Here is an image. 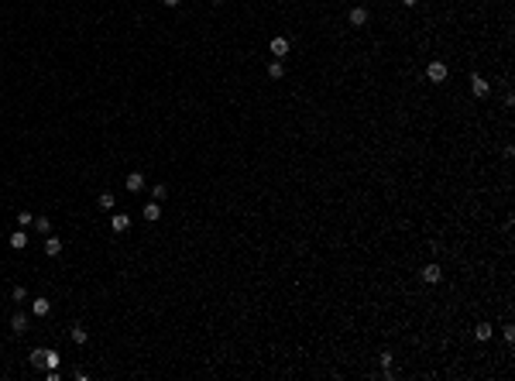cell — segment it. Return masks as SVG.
<instances>
[{
  "instance_id": "cell-1",
  "label": "cell",
  "mask_w": 515,
  "mask_h": 381,
  "mask_svg": "<svg viewBox=\"0 0 515 381\" xmlns=\"http://www.w3.org/2000/svg\"><path fill=\"white\" fill-rule=\"evenodd\" d=\"M446 76H450V69H446V62H440V58H433V62L426 66V79L429 82H446Z\"/></svg>"
},
{
  "instance_id": "cell-2",
  "label": "cell",
  "mask_w": 515,
  "mask_h": 381,
  "mask_svg": "<svg viewBox=\"0 0 515 381\" xmlns=\"http://www.w3.org/2000/svg\"><path fill=\"white\" fill-rule=\"evenodd\" d=\"M470 93H474L478 100H484V96L491 93V86H488V79H484L481 72H470Z\"/></svg>"
},
{
  "instance_id": "cell-3",
  "label": "cell",
  "mask_w": 515,
  "mask_h": 381,
  "mask_svg": "<svg viewBox=\"0 0 515 381\" xmlns=\"http://www.w3.org/2000/svg\"><path fill=\"white\" fill-rule=\"evenodd\" d=\"M347 21H351V28H364V24L371 21V14H367V7H361V4H357V7H351V11H347Z\"/></svg>"
},
{
  "instance_id": "cell-4",
  "label": "cell",
  "mask_w": 515,
  "mask_h": 381,
  "mask_svg": "<svg viewBox=\"0 0 515 381\" xmlns=\"http://www.w3.org/2000/svg\"><path fill=\"white\" fill-rule=\"evenodd\" d=\"M419 278H423L426 285H440V278H443V271H440V265H436V261H429V265H426L423 271H419Z\"/></svg>"
},
{
  "instance_id": "cell-5",
  "label": "cell",
  "mask_w": 515,
  "mask_h": 381,
  "mask_svg": "<svg viewBox=\"0 0 515 381\" xmlns=\"http://www.w3.org/2000/svg\"><path fill=\"white\" fill-rule=\"evenodd\" d=\"M268 48H272V55H275V58H285V55H289V48H292V41H289L285 35H275Z\"/></svg>"
},
{
  "instance_id": "cell-6",
  "label": "cell",
  "mask_w": 515,
  "mask_h": 381,
  "mask_svg": "<svg viewBox=\"0 0 515 381\" xmlns=\"http://www.w3.org/2000/svg\"><path fill=\"white\" fill-rule=\"evenodd\" d=\"M11 333L14 336L28 333V312H14V316H11Z\"/></svg>"
},
{
  "instance_id": "cell-7",
  "label": "cell",
  "mask_w": 515,
  "mask_h": 381,
  "mask_svg": "<svg viewBox=\"0 0 515 381\" xmlns=\"http://www.w3.org/2000/svg\"><path fill=\"white\" fill-rule=\"evenodd\" d=\"M124 185H127V193H145V175L141 172H131L124 179Z\"/></svg>"
},
{
  "instance_id": "cell-8",
  "label": "cell",
  "mask_w": 515,
  "mask_h": 381,
  "mask_svg": "<svg viewBox=\"0 0 515 381\" xmlns=\"http://www.w3.org/2000/svg\"><path fill=\"white\" fill-rule=\"evenodd\" d=\"M69 336H72V344H86V340H90V330H86V326H83V323H72V326H69Z\"/></svg>"
},
{
  "instance_id": "cell-9",
  "label": "cell",
  "mask_w": 515,
  "mask_h": 381,
  "mask_svg": "<svg viewBox=\"0 0 515 381\" xmlns=\"http://www.w3.org/2000/svg\"><path fill=\"white\" fill-rule=\"evenodd\" d=\"M127 227H131V217H127V213H114V217H110V230L114 234H124Z\"/></svg>"
},
{
  "instance_id": "cell-10",
  "label": "cell",
  "mask_w": 515,
  "mask_h": 381,
  "mask_svg": "<svg viewBox=\"0 0 515 381\" xmlns=\"http://www.w3.org/2000/svg\"><path fill=\"white\" fill-rule=\"evenodd\" d=\"M31 312L34 316H48V312H52V302H48L45 295H38V299H31Z\"/></svg>"
},
{
  "instance_id": "cell-11",
  "label": "cell",
  "mask_w": 515,
  "mask_h": 381,
  "mask_svg": "<svg viewBox=\"0 0 515 381\" xmlns=\"http://www.w3.org/2000/svg\"><path fill=\"white\" fill-rule=\"evenodd\" d=\"M45 254H48V258H58V254H62V241L52 237V234L45 237Z\"/></svg>"
},
{
  "instance_id": "cell-12",
  "label": "cell",
  "mask_w": 515,
  "mask_h": 381,
  "mask_svg": "<svg viewBox=\"0 0 515 381\" xmlns=\"http://www.w3.org/2000/svg\"><path fill=\"white\" fill-rule=\"evenodd\" d=\"M96 206H100V209H114L117 206V196H114V193H100V196H96Z\"/></svg>"
},
{
  "instance_id": "cell-13",
  "label": "cell",
  "mask_w": 515,
  "mask_h": 381,
  "mask_svg": "<svg viewBox=\"0 0 515 381\" xmlns=\"http://www.w3.org/2000/svg\"><path fill=\"white\" fill-rule=\"evenodd\" d=\"M268 76H272V79H282V76H285V66H282V58H272V62H268Z\"/></svg>"
},
{
  "instance_id": "cell-14",
  "label": "cell",
  "mask_w": 515,
  "mask_h": 381,
  "mask_svg": "<svg viewBox=\"0 0 515 381\" xmlns=\"http://www.w3.org/2000/svg\"><path fill=\"white\" fill-rule=\"evenodd\" d=\"M491 333H495L491 323H478L474 326V336H478V340H491Z\"/></svg>"
},
{
  "instance_id": "cell-15",
  "label": "cell",
  "mask_w": 515,
  "mask_h": 381,
  "mask_svg": "<svg viewBox=\"0 0 515 381\" xmlns=\"http://www.w3.org/2000/svg\"><path fill=\"white\" fill-rule=\"evenodd\" d=\"M11 247H14V251L28 247V234H24V230H14V234H11Z\"/></svg>"
},
{
  "instance_id": "cell-16",
  "label": "cell",
  "mask_w": 515,
  "mask_h": 381,
  "mask_svg": "<svg viewBox=\"0 0 515 381\" xmlns=\"http://www.w3.org/2000/svg\"><path fill=\"white\" fill-rule=\"evenodd\" d=\"M31 227H34V230H42V234L48 237V234H52V220H48V217H34Z\"/></svg>"
},
{
  "instance_id": "cell-17",
  "label": "cell",
  "mask_w": 515,
  "mask_h": 381,
  "mask_svg": "<svg viewBox=\"0 0 515 381\" xmlns=\"http://www.w3.org/2000/svg\"><path fill=\"white\" fill-rule=\"evenodd\" d=\"M28 357H31V364H34V368H45V347H34V350L28 354Z\"/></svg>"
},
{
  "instance_id": "cell-18",
  "label": "cell",
  "mask_w": 515,
  "mask_h": 381,
  "mask_svg": "<svg viewBox=\"0 0 515 381\" xmlns=\"http://www.w3.org/2000/svg\"><path fill=\"white\" fill-rule=\"evenodd\" d=\"M58 361H62V354H58V350H48V347H45V368H58Z\"/></svg>"
},
{
  "instance_id": "cell-19",
  "label": "cell",
  "mask_w": 515,
  "mask_h": 381,
  "mask_svg": "<svg viewBox=\"0 0 515 381\" xmlns=\"http://www.w3.org/2000/svg\"><path fill=\"white\" fill-rule=\"evenodd\" d=\"M158 217H161V206L155 203V199H151L148 206H145V220H158Z\"/></svg>"
},
{
  "instance_id": "cell-20",
  "label": "cell",
  "mask_w": 515,
  "mask_h": 381,
  "mask_svg": "<svg viewBox=\"0 0 515 381\" xmlns=\"http://www.w3.org/2000/svg\"><path fill=\"white\" fill-rule=\"evenodd\" d=\"M165 196H169V189H165V185H151V199H155V203H161V199H165Z\"/></svg>"
},
{
  "instance_id": "cell-21",
  "label": "cell",
  "mask_w": 515,
  "mask_h": 381,
  "mask_svg": "<svg viewBox=\"0 0 515 381\" xmlns=\"http://www.w3.org/2000/svg\"><path fill=\"white\" fill-rule=\"evenodd\" d=\"M31 223H34V217L28 213V209H24V213H17V227H21V230H28Z\"/></svg>"
},
{
  "instance_id": "cell-22",
  "label": "cell",
  "mask_w": 515,
  "mask_h": 381,
  "mask_svg": "<svg viewBox=\"0 0 515 381\" xmlns=\"http://www.w3.org/2000/svg\"><path fill=\"white\" fill-rule=\"evenodd\" d=\"M11 299H14V302H24V299H28V289H24V285H17V289L11 292Z\"/></svg>"
},
{
  "instance_id": "cell-23",
  "label": "cell",
  "mask_w": 515,
  "mask_h": 381,
  "mask_svg": "<svg viewBox=\"0 0 515 381\" xmlns=\"http://www.w3.org/2000/svg\"><path fill=\"white\" fill-rule=\"evenodd\" d=\"M502 336L508 340V344H512V340H515V326H505V330H502Z\"/></svg>"
},
{
  "instance_id": "cell-24",
  "label": "cell",
  "mask_w": 515,
  "mask_h": 381,
  "mask_svg": "<svg viewBox=\"0 0 515 381\" xmlns=\"http://www.w3.org/2000/svg\"><path fill=\"white\" fill-rule=\"evenodd\" d=\"M161 4H165V7H179L182 0H161Z\"/></svg>"
},
{
  "instance_id": "cell-25",
  "label": "cell",
  "mask_w": 515,
  "mask_h": 381,
  "mask_svg": "<svg viewBox=\"0 0 515 381\" xmlns=\"http://www.w3.org/2000/svg\"><path fill=\"white\" fill-rule=\"evenodd\" d=\"M416 4H419V0H402V7H416Z\"/></svg>"
},
{
  "instance_id": "cell-26",
  "label": "cell",
  "mask_w": 515,
  "mask_h": 381,
  "mask_svg": "<svg viewBox=\"0 0 515 381\" xmlns=\"http://www.w3.org/2000/svg\"><path fill=\"white\" fill-rule=\"evenodd\" d=\"M213 4H223V0H213Z\"/></svg>"
}]
</instances>
